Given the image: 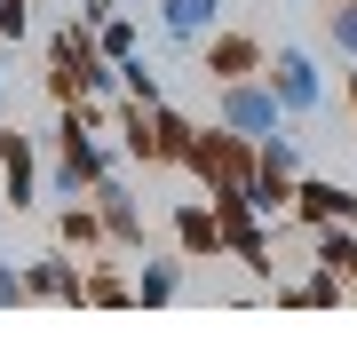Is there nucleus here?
I'll use <instances>...</instances> for the list:
<instances>
[{
    "mask_svg": "<svg viewBox=\"0 0 357 357\" xmlns=\"http://www.w3.org/2000/svg\"><path fill=\"white\" fill-rule=\"evenodd\" d=\"M112 88H119V64L96 48V24L72 16V24L48 40V96L56 103H79V96H112Z\"/></svg>",
    "mask_w": 357,
    "mask_h": 357,
    "instance_id": "f257e3e1",
    "label": "nucleus"
},
{
    "mask_svg": "<svg viewBox=\"0 0 357 357\" xmlns=\"http://www.w3.org/2000/svg\"><path fill=\"white\" fill-rule=\"evenodd\" d=\"M183 167H191L206 191H246V183H255V143H246V135H230L222 119H215V128H199V135H191Z\"/></svg>",
    "mask_w": 357,
    "mask_h": 357,
    "instance_id": "f03ea898",
    "label": "nucleus"
},
{
    "mask_svg": "<svg viewBox=\"0 0 357 357\" xmlns=\"http://www.w3.org/2000/svg\"><path fill=\"white\" fill-rule=\"evenodd\" d=\"M215 119H222L230 135H246V143H262L270 128H286V103L270 96V79L255 72V79H222V88H215Z\"/></svg>",
    "mask_w": 357,
    "mask_h": 357,
    "instance_id": "7ed1b4c3",
    "label": "nucleus"
},
{
    "mask_svg": "<svg viewBox=\"0 0 357 357\" xmlns=\"http://www.w3.org/2000/svg\"><path fill=\"white\" fill-rule=\"evenodd\" d=\"M262 79H270V96L286 103V119L326 112V72H318V56H310V48H278V56H262Z\"/></svg>",
    "mask_w": 357,
    "mask_h": 357,
    "instance_id": "20e7f679",
    "label": "nucleus"
},
{
    "mask_svg": "<svg viewBox=\"0 0 357 357\" xmlns=\"http://www.w3.org/2000/svg\"><path fill=\"white\" fill-rule=\"evenodd\" d=\"M24 286H32V302L88 310V262H79L72 246H48V255H32V262H24Z\"/></svg>",
    "mask_w": 357,
    "mask_h": 357,
    "instance_id": "39448f33",
    "label": "nucleus"
},
{
    "mask_svg": "<svg viewBox=\"0 0 357 357\" xmlns=\"http://www.w3.org/2000/svg\"><path fill=\"white\" fill-rule=\"evenodd\" d=\"M88 199H96V215H103V238H112V255H143L151 222H143V199L128 191V183H119V175H103Z\"/></svg>",
    "mask_w": 357,
    "mask_h": 357,
    "instance_id": "423d86ee",
    "label": "nucleus"
},
{
    "mask_svg": "<svg viewBox=\"0 0 357 357\" xmlns=\"http://www.w3.org/2000/svg\"><path fill=\"white\" fill-rule=\"evenodd\" d=\"M159 16V48L167 56H199V40L222 24V0H151Z\"/></svg>",
    "mask_w": 357,
    "mask_h": 357,
    "instance_id": "0eeeda50",
    "label": "nucleus"
},
{
    "mask_svg": "<svg viewBox=\"0 0 357 357\" xmlns=\"http://www.w3.org/2000/svg\"><path fill=\"white\" fill-rule=\"evenodd\" d=\"M0 199H8V215L40 206V143L24 128H0Z\"/></svg>",
    "mask_w": 357,
    "mask_h": 357,
    "instance_id": "6e6552de",
    "label": "nucleus"
},
{
    "mask_svg": "<svg viewBox=\"0 0 357 357\" xmlns=\"http://www.w3.org/2000/svg\"><path fill=\"white\" fill-rule=\"evenodd\" d=\"M302 230H318V222H357V191L349 183H333V175H294V206H286Z\"/></svg>",
    "mask_w": 357,
    "mask_h": 357,
    "instance_id": "1a4fd4ad",
    "label": "nucleus"
},
{
    "mask_svg": "<svg viewBox=\"0 0 357 357\" xmlns=\"http://www.w3.org/2000/svg\"><path fill=\"white\" fill-rule=\"evenodd\" d=\"M167 230H175V255H183V262H230V255H222V222H215L206 199H175Z\"/></svg>",
    "mask_w": 357,
    "mask_h": 357,
    "instance_id": "9d476101",
    "label": "nucleus"
},
{
    "mask_svg": "<svg viewBox=\"0 0 357 357\" xmlns=\"http://www.w3.org/2000/svg\"><path fill=\"white\" fill-rule=\"evenodd\" d=\"M199 48H206V79H215V88H222V79H255L262 56H270L255 32H206Z\"/></svg>",
    "mask_w": 357,
    "mask_h": 357,
    "instance_id": "9b49d317",
    "label": "nucleus"
},
{
    "mask_svg": "<svg viewBox=\"0 0 357 357\" xmlns=\"http://www.w3.org/2000/svg\"><path fill=\"white\" fill-rule=\"evenodd\" d=\"M191 294V262L183 255H143L135 262V310H167Z\"/></svg>",
    "mask_w": 357,
    "mask_h": 357,
    "instance_id": "f8f14e48",
    "label": "nucleus"
},
{
    "mask_svg": "<svg viewBox=\"0 0 357 357\" xmlns=\"http://www.w3.org/2000/svg\"><path fill=\"white\" fill-rule=\"evenodd\" d=\"M270 302H278V310H342V302H349V286L333 278V270H318V262H310L302 278L270 286Z\"/></svg>",
    "mask_w": 357,
    "mask_h": 357,
    "instance_id": "ddd939ff",
    "label": "nucleus"
},
{
    "mask_svg": "<svg viewBox=\"0 0 357 357\" xmlns=\"http://www.w3.org/2000/svg\"><path fill=\"white\" fill-rule=\"evenodd\" d=\"M310 262L333 270L342 286H357V222H318L310 230Z\"/></svg>",
    "mask_w": 357,
    "mask_h": 357,
    "instance_id": "4468645a",
    "label": "nucleus"
},
{
    "mask_svg": "<svg viewBox=\"0 0 357 357\" xmlns=\"http://www.w3.org/2000/svg\"><path fill=\"white\" fill-rule=\"evenodd\" d=\"M56 246H72L79 262H88V255H112V238H103V215H96V199H72L64 215H56Z\"/></svg>",
    "mask_w": 357,
    "mask_h": 357,
    "instance_id": "2eb2a0df",
    "label": "nucleus"
},
{
    "mask_svg": "<svg viewBox=\"0 0 357 357\" xmlns=\"http://www.w3.org/2000/svg\"><path fill=\"white\" fill-rule=\"evenodd\" d=\"M199 119L175 112V103H151V167H183V151H191Z\"/></svg>",
    "mask_w": 357,
    "mask_h": 357,
    "instance_id": "dca6fc26",
    "label": "nucleus"
},
{
    "mask_svg": "<svg viewBox=\"0 0 357 357\" xmlns=\"http://www.w3.org/2000/svg\"><path fill=\"white\" fill-rule=\"evenodd\" d=\"M112 128H119V159H135V167H151V112L143 103L119 96V112H112Z\"/></svg>",
    "mask_w": 357,
    "mask_h": 357,
    "instance_id": "f3484780",
    "label": "nucleus"
},
{
    "mask_svg": "<svg viewBox=\"0 0 357 357\" xmlns=\"http://www.w3.org/2000/svg\"><path fill=\"white\" fill-rule=\"evenodd\" d=\"M96 48L112 56V64H128V56L143 48V8H119V16H103V24H96Z\"/></svg>",
    "mask_w": 357,
    "mask_h": 357,
    "instance_id": "a211bd4d",
    "label": "nucleus"
},
{
    "mask_svg": "<svg viewBox=\"0 0 357 357\" xmlns=\"http://www.w3.org/2000/svg\"><path fill=\"white\" fill-rule=\"evenodd\" d=\"M255 167H270V175H302V135H294V119L255 143Z\"/></svg>",
    "mask_w": 357,
    "mask_h": 357,
    "instance_id": "6ab92c4d",
    "label": "nucleus"
},
{
    "mask_svg": "<svg viewBox=\"0 0 357 357\" xmlns=\"http://www.w3.org/2000/svg\"><path fill=\"white\" fill-rule=\"evenodd\" d=\"M88 310H135V278H119L112 262H88Z\"/></svg>",
    "mask_w": 357,
    "mask_h": 357,
    "instance_id": "aec40b11",
    "label": "nucleus"
},
{
    "mask_svg": "<svg viewBox=\"0 0 357 357\" xmlns=\"http://www.w3.org/2000/svg\"><path fill=\"white\" fill-rule=\"evenodd\" d=\"M119 96L128 103H143V112H151V103H167V88H159V72H151V56H128V64H119Z\"/></svg>",
    "mask_w": 357,
    "mask_h": 357,
    "instance_id": "412c9836",
    "label": "nucleus"
},
{
    "mask_svg": "<svg viewBox=\"0 0 357 357\" xmlns=\"http://www.w3.org/2000/svg\"><path fill=\"white\" fill-rule=\"evenodd\" d=\"M246 199H255V215H262V222H278L286 206H294V175H270V167H255V183H246Z\"/></svg>",
    "mask_w": 357,
    "mask_h": 357,
    "instance_id": "4be33fe9",
    "label": "nucleus"
},
{
    "mask_svg": "<svg viewBox=\"0 0 357 357\" xmlns=\"http://www.w3.org/2000/svg\"><path fill=\"white\" fill-rule=\"evenodd\" d=\"M326 40H333V56L357 64V0H333V8H326Z\"/></svg>",
    "mask_w": 357,
    "mask_h": 357,
    "instance_id": "5701e85b",
    "label": "nucleus"
},
{
    "mask_svg": "<svg viewBox=\"0 0 357 357\" xmlns=\"http://www.w3.org/2000/svg\"><path fill=\"white\" fill-rule=\"evenodd\" d=\"M0 310H32V286H24V262H0Z\"/></svg>",
    "mask_w": 357,
    "mask_h": 357,
    "instance_id": "b1692460",
    "label": "nucleus"
},
{
    "mask_svg": "<svg viewBox=\"0 0 357 357\" xmlns=\"http://www.w3.org/2000/svg\"><path fill=\"white\" fill-rule=\"evenodd\" d=\"M32 32V0H0V40H24Z\"/></svg>",
    "mask_w": 357,
    "mask_h": 357,
    "instance_id": "393cba45",
    "label": "nucleus"
},
{
    "mask_svg": "<svg viewBox=\"0 0 357 357\" xmlns=\"http://www.w3.org/2000/svg\"><path fill=\"white\" fill-rule=\"evenodd\" d=\"M128 0H79V24H103V16H119Z\"/></svg>",
    "mask_w": 357,
    "mask_h": 357,
    "instance_id": "a878e982",
    "label": "nucleus"
},
{
    "mask_svg": "<svg viewBox=\"0 0 357 357\" xmlns=\"http://www.w3.org/2000/svg\"><path fill=\"white\" fill-rule=\"evenodd\" d=\"M342 103H349V112H357V64H349V79H342Z\"/></svg>",
    "mask_w": 357,
    "mask_h": 357,
    "instance_id": "bb28decb",
    "label": "nucleus"
},
{
    "mask_svg": "<svg viewBox=\"0 0 357 357\" xmlns=\"http://www.w3.org/2000/svg\"><path fill=\"white\" fill-rule=\"evenodd\" d=\"M0 112H8V79H0Z\"/></svg>",
    "mask_w": 357,
    "mask_h": 357,
    "instance_id": "cd10ccee",
    "label": "nucleus"
},
{
    "mask_svg": "<svg viewBox=\"0 0 357 357\" xmlns=\"http://www.w3.org/2000/svg\"><path fill=\"white\" fill-rule=\"evenodd\" d=\"M128 8H151V0H128Z\"/></svg>",
    "mask_w": 357,
    "mask_h": 357,
    "instance_id": "c85d7f7f",
    "label": "nucleus"
}]
</instances>
